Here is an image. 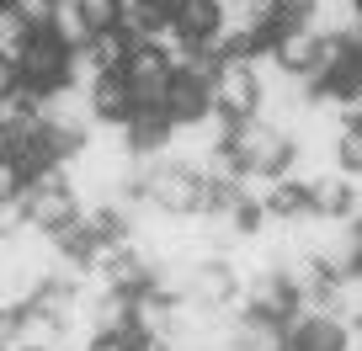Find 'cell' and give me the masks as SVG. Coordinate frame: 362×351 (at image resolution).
I'll return each instance as SVG.
<instances>
[{
  "instance_id": "cell-27",
  "label": "cell",
  "mask_w": 362,
  "mask_h": 351,
  "mask_svg": "<svg viewBox=\"0 0 362 351\" xmlns=\"http://www.w3.org/2000/svg\"><path fill=\"white\" fill-rule=\"evenodd\" d=\"M27 351H33V346H27Z\"/></svg>"
},
{
  "instance_id": "cell-18",
  "label": "cell",
  "mask_w": 362,
  "mask_h": 351,
  "mask_svg": "<svg viewBox=\"0 0 362 351\" xmlns=\"http://www.w3.org/2000/svg\"><path fill=\"white\" fill-rule=\"evenodd\" d=\"M336 170L341 176L362 170V128H351V123H341V133H336Z\"/></svg>"
},
{
  "instance_id": "cell-19",
  "label": "cell",
  "mask_w": 362,
  "mask_h": 351,
  "mask_svg": "<svg viewBox=\"0 0 362 351\" xmlns=\"http://www.w3.org/2000/svg\"><path fill=\"white\" fill-rule=\"evenodd\" d=\"M0 351H27V309H0Z\"/></svg>"
},
{
  "instance_id": "cell-10",
  "label": "cell",
  "mask_w": 362,
  "mask_h": 351,
  "mask_svg": "<svg viewBox=\"0 0 362 351\" xmlns=\"http://www.w3.org/2000/svg\"><path fill=\"white\" fill-rule=\"evenodd\" d=\"M229 351H288L283 319L250 314V309H235V325H229Z\"/></svg>"
},
{
  "instance_id": "cell-6",
  "label": "cell",
  "mask_w": 362,
  "mask_h": 351,
  "mask_svg": "<svg viewBox=\"0 0 362 351\" xmlns=\"http://www.w3.org/2000/svg\"><path fill=\"white\" fill-rule=\"evenodd\" d=\"M37 117H43V128L69 133V138H90L96 133V112H90V91L86 85H59V91L37 96Z\"/></svg>"
},
{
  "instance_id": "cell-21",
  "label": "cell",
  "mask_w": 362,
  "mask_h": 351,
  "mask_svg": "<svg viewBox=\"0 0 362 351\" xmlns=\"http://www.w3.org/2000/svg\"><path fill=\"white\" fill-rule=\"evenodd\" d=\"M22 186H27L22 165H16V160H0V203H16V197H22Z\"/></svg>"
},
{
  "instance_id": "cell-1",
  "label": "cell",
  "mask_w": 362,
  "mask_h": 351,
  "mask_svg": "<svg viewBox=\"0 0 362 351\" xmlns=\"http://www.w3.org/2000/svg\"><path fill=\"white\" fill-rule=\"evenodd\" d=\"M144 160V155H139ZM139 197L149 208L170 218H197L208 213V182L197 176L192 165H181V160H144V182H139Z\"/></svg>"
},
{
  "instance_id": "cell-14",
  "label": "cell",
  "mask_w": 362,
  "mask_h": 351,
  "mask_svg": "<svg viewBox=\"0 0 362 351\" xmlns=\"http://www.w3.org/2000/svg\"><path fill=\"white\" fill-rule=\"evenodd\" d=\"M170 27H176L187 43H208V37L224 27V11H218V0H187V6L170 16Z\"/></svg>"
},
{
  "instance_id": "cell-7",
  "label": "cell",
  "mask_w": 362,
  "mask_h": 351,
  "mask_svg": "<svg viewBox=\"0 0 362 351\" xmlns=\"http://www.w3.org/2000/svg\"><path fill=\"white\" fill-rule=\"evenodd\" d=\"M283 335H288L293 351H346L351 346V325H346V319L315 314V309H304V304L283 319Z\"/></svg>"
},
{
  "instance_id": "cell-9",
  "label": "cell",
  "mask_w": 362,
  "mask_h": 351,
  "mask_svg": "<svg viewBox=\"0 0 362 351\" xmlns=\"http://www.w3.org/2000/svg\"><path fill=\"white\" fill-rule=\"evenodd\" d=\"M123 80H128V91H134V102H139V107H149V112H165L170 64L155 54V48H134V59H128Z\"/></svg>"
},
{
  "instance_id": "cell-12",
  "label": "cell",
  "mask_w": 362,
  "mask_h": 351,
  "mask_svg": "<svg viewBox=\"0 0 362 351\" xmlns=\"http://www.w3.org/2000/svg\"><path fill=\"white\" fill-rule=\"evenodd\" d=\"M272 59H277L288 75L309 80V75H315V59H320V32H315V27H288V32H277Z\"/></svg>"
},
{
  "instance_id": "cell-2",
  "label": "cell",
  "mask_w": 362,
  "mask_h": 351,
  "mask_svg": "<svg viewBox=\"0 0 362 351\" xmlns=\"http://www.w3.org/2000/svg\"><path fill=\"white\" fill-rule=\"evenodd\" d=\"M229 160L240 165V176H288L293 170V138L283 128L245 117V123H229Z\"/></svg>"
},
{
  "instance_id": "cell-13",
  "label": "cell",
  "mask_w": 362,
  "mask_h": 351,
  "mask_svg": "<svg viewBox=\"0 0 362 351\" xmlns=\"http://www.w3.org/2000/svg\"><path fill=\"white\" fill-rule=\"evenodd\" d=\"M309 213L315 218H346L351 213V182L341 176V170L309 182Z\"/></svg>"
},
{
  "instance_id": "cell-4",
  "label": "cell",
  "mask_w": 362,
  "mask_h": 351,
  "mask_svg": "<svg viewBox=\"0 0 362 351\" xmlns=\"http://www.w3.org/2000/svg\"><path fill=\"white\" fill-rule=\"evenodd\" d=\"M16 75H22V85H27V91H37V96L59 91V85H69V48L59 43L48 27H33L22 59H16Z\"/></svg>"
},
{
  "instance_id": "cell-22",
  "label": "cell",
  "mask_w": 362,
  "mask_h": 351,
  "mask_svg": "<svg viewBox=\"0 0 362 351\" xmlns=\"http://www.w3.org/2000/svg\"><path fill=\"white\" fill-rule=\"evenodd\" d=\"M11 91H22V75H16V64H11V59H0V102H6Z\"/></svg>"
},
{
  "instance_id": "cell-23",
  "label": "cell",
  "mask_w": 362,
  "mask_h": 351,
  "mask_svg": "<svg viewBox=\"0 0 362 351\" xmlns=\"http://www.w3.org/2000/svg\"><path fill=\"white\" fill-rule=\"evenodd\" d=\"M11 149H16V133H11V123H0V160H11Z\"/></svg>"
},
{
  "instance_id": "cell-11",
  "label": "cell",
  "mask_w": 362,
  "mask_h": 351,
  "mask_svg": "<svg viewBox=\"0 0 362 351\" xmlns=\"http://www.w3.org/2000/svg\"><path fill=\"white\" fill-rule=\"evenodd\" d=\"M90 112H96V128H128V117L139 112L128 80L123 75H102L90 85Z\"/></svg>"
},
{
  "instance_id": "cell-26",
  "label": "cell",
  "mask_w": 362,
  "mask_h": 351,
  "mask_svg": "<svg viewBox=\"0 0 362 351\" xmlns=\"http://www.w3.org/2000/svg\"><path fill=\"white\" fill-rule=\"evenodd\" d=\"M357 27H362V0H357Z\"/></svg>"
},
{
  "instance_id": "cell-24",
  "label": "cell",
  "mask_w": 362,
  "mask_h": 351,
  "mask_svg": "<svg viewBox=\"0 0 362 351\" xmlns=\"http://www.w3.org/2000/svg\"><path fill=\"white\" fill-rule=\"evenodd\" d=\"M351 330H357V335H362V309H357V325H351Z\"/></svg>"
},
{
  "instance_id": "cell-20",
  "label": "cell",
  "mask_w": 362,
  "mask_h": 351,
  "mask_svg": "<svg viewBox=\"0 0 362 351\" xmlns=\"http://www.w3.org/2000/svg\"><path fill=\"white\" fill-rule=\"evenodd\" d=\"M80 16H86L90 32H112L117 27V0H80Z\"/></svg>"
},
{
  "instance_id": "cell-3",
  "label": "cell",
  "mask_w": 362,
  "mask_h": 351,
  "mask_svg": "<svg viewBox=\"0 0 362 351\" xmlns=\"http://www.w3.org/2000/svg\"><path fill=\"white\" fill-rule=\"evenodd\" d=\"M22 213H27V229H37V234H54V229H64L69 218L80 213V197L69 192L64 165L43 170V176H33V182L22 186Z\"/></svg>"
},
{
  "instance_id": "cell-25",
  "label": "cell",
  "mask_w": 362,
  "mask_h": 351,
  "mask_svg": "<svg viewBox=\"0 0 362 351\" xmlns=\"http://www.w3.org/2000/svg\"><path fill=\"white\" fill-rule=\"evenodd\" d=\"M11 6H16V0H0V11H11Z\"/></svg>"
},
{
  "instance_id": "cell-17",
  "label": "cell",
  "mask_w": 362,
  "mask_h": 351,
  "mask_svg": "<svg viewBox=\"0 0 362 351\" xmlns=\"http://www.w3.org/2000/svg\"><path fill=\"white\" fill-rule=\"evenodd\" d=\"M27 37H33V22H27L16 6H11V11H0V59H11V64H16L22 48H27Z\"/></svg>"
},
{
  "instance_id": "cell-5",
  "label": "cell",
  "mask_w": 362,
  "mask_h": 351,
  "mask_svg": "<svg viewBox=\"0 0 362 351\" xmlns=\"http://www.w3.org/2000/svg\"><path fill=\"white\" fill-rule=\"evenodd\" d=\"M214 112L224 117V123H245V117H256L261 107V80L256 69H250V59H224V64L214 69Z\"/></svg>"
},
{
  "instance_id": "cell-16",
  "label": "cell",
  "mask_w": 362,
  "mask_h": 351,
  "mask_svg": "<svg viewBox=\"0 0 362 351\" xmlns=\"http://www.w3.org/2000/svg\"><path fill=\"white\" fill-rule=\"evenodd\" d=\"M48 32H54L59 43L69 48V54H75V48H86L90 37H96V32L86 27V16H80V0H59L54 16H48Z\"/></svg>"
},
{
  "instance_id": "cell-8",
  "label": "cell",
  "mask_w": 362,
  "mask_h": 351,
  "mask_svg": "<svg viewBox=\"0 0 362 351\" xmlns=\"http://www.w3.org/2000/svg\"><path fill=\"white\" fill-rule=\"evenodd\" d=\"M240 298V277L224 256L214 261H192V272H187V304H203V309H235Z\"/></svg>"
},
{
  "instance_id": "cell-15",
  "label": "cell",
  "mask_w": 362,
  "mask_h": 351,
  "mask_svg": "<svg viewBox=\"0 0 362 351\" xmlns=\"http://www.w3.org/2000/svg\"><path fill=\"white\" fill-rule=\"evenodd\" d=\"M134 37H123V32H117V27H112V32H96V37H90V43H86V54H90V64H96V69H102V75H123V69H128V59H134Z\"/></svg>"
}]
</instances>
